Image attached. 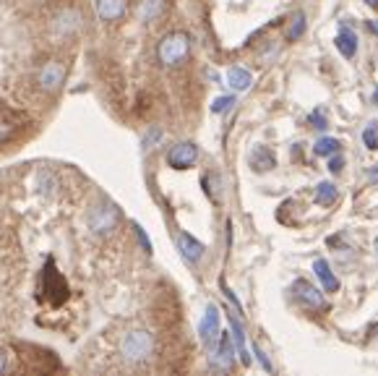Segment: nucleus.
Listing matches in <instances>:
<instances>
[{"label":"nucleus","mask_w":378,"mask_h":376,"mask_svg":"<svg viewBox=\"0 0 378 376\" xmlns=\"http://www.w3.org/2000/svg\"><path fill=\"white\" fill-rule=\"evenodd\" d=\"M68 293L70 290H68L66 277L58 272L55 261L47 259V264H45V269H42V275H40V298L50 301L52 306H60V303H66Z\"/></svg>","instance_id":"f257e3e1"},{"label":"nucleus","mask_w":378,"mask_h":376,"mask_svg":"<svg viewBox=\"0 0 378 376\" xmlns=\"http://www.w3.org/2000/svg\"><path fill=\"white\" fill-rule=\"evenodd\" d=\"M151 350H154V340H151L149 332H144V329H136V332H128L126 340H123V345H120V353L123 358L128 361V363H141V361H146L151 356Z\"/></svg>","instance_id":"f03ea898"},{"label":"nucleus","mask_w":378,"mask_h":376,"mask_svg":"<svg viewBox=\"0 0 378 376\" xmlns=\"http://www.w3.org/2000/svg\"><path fill=\"white\" fill-rule=\"evenodd\" d=\"M190 50V40L183 34V31H172L167 34L165 40L160 42V50H157V55H160V63L162 66H178L186 60Z\"/></svg>","instance_id":"7ed1b4c3"},{"label":"nucleus","mask_w":378,"mask_h":376,"mask_svg":"<svg viewBox=\"0 0 378 376\" xmlns=\"http://www.w3.org/2000/svg\"><path fill=\"white\" fill-rule=\"evenodd\" d=\"M120 219V209L112 204V201H102L89 212V228L97 233V236H105L109 230H115Z\"/></svg>","instance_id":"20e7f679"},{"label":"nucleus","mask_w":378,"mask_h":376,"mask_svg":"<svg viewBox=\"0 0 378 376\" xmlns=\"http://www.w3.org/2000/svg\"><path fill=\"white\" fill-rule=\"evenodd\" d=\"M196 159H199V147L196 144H190V141H180L175 147L167 152V165L175 170H188L196 165Z\"/></svg>","instance_id":"39448f33"},{"label":"nucleus","mask_w":378,"mask_h":376,"mask_svg":"<svg viewBox=\"0 0 378 376\" xmlns=\"http://www.w3.org/2000/svg\"><path fill=\"white\" fill-rule=\"evenodd\" d=\"M235 350H232V337L225 332V335L217 337V347H211V368H217V371H229L232 363H235Z\"/></svg>","instance_id":"423d86ee"},{"label":"nucleus","mask_w":378,"mask_h":376,"mask_svg":"<svg viewBox=\"0 0 378 376\" xmlns=\"http://www.w3.org/2000/svg\"><path fill=\"white\" fill-rule=\"evenodd\" d=\"M199 335L204 345L214 347V342H217V337H219V308L217 306H206V314H204V319H201V324H199Z\"/></svg>","instance_id":"0eeeda50"},{"label":"nucleus","mask_w":378,"mask_h":376,"mask_svg":"<svg viewBox=\"0 0 378 376\" xmlns=\"http://www.w3.org/2000/svg\"><path fill=\"white\" fill-rule=\"evenodd\" d=\"M178 251L186 261L199 264L201 259H204V251H206V248H204L201 240H196V238L190 236V233H178Z\"/></svg>","instance_id":"6e6552de"},{"label":"nucleus","mask_w":378,"mask_h":376,"mask_svg":"<svg viewBox=\"0 0 378 376\" xmlns=\"http://www.w3.org/2000/svg\"><path fill=\"white\" fill-rule=\"evenodd\" d=\"M295 298L308 308H324V293H321L319 287L310 285V282H305V280L295 282Z\"/></svg>","instance_id":"1a4fd4ad"},{"label":"nucleus","mask_w":378,"mask_h":376,"mask_svg":"<svg viewBox=\"0 0 378 376\" xmlns=\"http://www.w3.org/2000/svg\"><path fill=\"white\" fill-rule=\"evenodd\" d=\"M94 8L102 21H118L128 10V0H97Z\"/></svg>","instance_id":"9d476101"},{"label":"nucleus","mask_w":378,"mask_h":376,"mask_svg":"<svg viewBox=\"0 0 378 376\" xmlns=\"http://www.w3.org/2000/svg\"><path fill=\"white\" fill-rule=\"evenodd\" d=\"M63 79H66V68H63L60 63H55V60L47 63V66L40 71V84H42V89H47V92L58 89Z\"/></svg>","instance_id":"9b49d317"},{"label":"nucleus","mask_w":378,"mask_h":376,"mask_svg":"<svg viewBox=\"0 0 378 376\" xmlns=\"http://www.w3.org/2000/svg\"><path fill=\"white\" fill-rule=\"evenodd\" d=\"M313 272H316V277L321 280V290H324V293H337L339 280L331 275V267H328L326 259H316V261H313Z\"/></svg>","instance_id":"f8f14e48"},{"label":"nucleus","mask_w":378,"mask_h":376,"mask_svg":"<svg viewBox=\"0 0 378 376\" xmlns=\"http://www.w3.org/2000/svg\"><path fill=\"white\" fill-rule=\"evenodd\" d=\"M337 50L345 58H355V52H358V34L345 27V29L337 34Z\"/></svg>","instance_id":"ddd939ff"},{"label":"nucleus","mask_w":378,"mask_h":376,"mask_svg":"<svg viewBox=\"0 0 378 376\" xmlns=\"http://www.w3.org/2000/svg\"><path fill=\"white\" fill-rule=\"evenodd\" d=\"M229 327H232V340H235V345H238L240 361H243V366H248L250 356H248V350H245V332H243V327H240V321L235 314H229Z\"/></svg>","instance_id":"4468645a"},{"label":"nucleus","mask_w":378,"mask_h":376,"mask_svg":"<svg viewBox=\"0 0 378 376\" xmlns=\"http://www.w3.org/2000/svg\"><path fill=\"white\" fill-rule=\"evenodd\" d=\"M227 84H229V89H235V92H245L250 89V84H253V76H250V71L245 68H229L227 71Z\"/></svg>","instance_id":"2eb2a0df"},{"label":"nucleus","mask_w":378,"mask_h":376,"mask_svg":"<svg viewBox=\"0 0 378 376\" xmlns=\"http://www.w3.org/2000/svg\"><path fill=\"white\" fill-rule=\"evenodd\" d=\"M250 168L259 170V173H266V170L274 168V154L266 147H256L250 152Z\"/></svg>","instance_id":"dca6fc26"},{"label":"nucleus","mask_w":378,"mask_h":376,"mask_svg":"<svg viewBox=\"0 0 378 376\" xmlns=\"http://www.w3.org/2000/svg\"><path fill=\"white\" fill-rule=\"evenodd\" d=\"M81 24V16L76 10H63L58 19H55V31L58 34H70V31H76Z\"/></svg>","instance_id":"f3484780"},{"label":"nucleus","mask_w":378,"mask_h":376,"mask_svg":"<svg viewBox=\"0 0 378 376\" xmlns=\"http://www.w3.org/2000/svg\"><path fill=\"white\" fill-rule=\"evenodd\" d=\"M165 13V0H141L139 16L141 21H157Z\"/></svg>","instance_id":"a211bd4d"},{"label":"nucleus","mask_w":378,"mask_h":376,"mask_svg":"<svg viewBox=\"0 0 378 376\" xmlns=\"http://www.w3.org/2000/svg\"><path fill=\"white\" fill-rule=\"evenodd\" d=\"M337 196H339V191L334 183L324 180V183L316 186V204H321V207H331V204L337 201Z\"/></svg>","instance_id":"6ab92c4d"},{"label":"nucleus","mask_w":378,"mask_h":376,"mask_svg":"<svg viewBox=\"0 0 378 376\" xmlns=\"http://www.w3.org/2000/svg\"><path fill=\"white\" fill-rule=\"evenodd\" d=\"M339 147H342V144H339L334 136H324V139L316 141V154H319V157H331V154L339 152Z\"/></svg>","instance_id":"aec40b11"},{"label":"nucleus","mask_w":378,"mask_h":376,"mask_svg":"<svg viewBox=\"0 0 378 376\" xmlns=\"http://www.w3.org/2000/svg\"><path fill=\"white\" fill-rule=\"evenodd\" d=\"M303 31H305V16H303V13H298V16L292 19V27H289V31H287V40L295 42Z\"/></svg>","instance_id":"412c9836"},{"label":"nucleus","mask_w":378,"mask_h":376,"mask_svg":"<svg viewBox=\"0 0 378 376\" xmlns=\"http://www.w3.org/2000/svg\"><path fill=\"white\" fill-rule=\"evenodd\" d=\"M235 105V97H217L214 99V105H211V113H227L229 108Z\"/></svg>","instance_id":"4be33fe9"},{"label":"nucleus","mask_w":378,"mask_h":376,"mask_svg":"<svg viewBox=\"0 0 378 376\" xmlns=\"http://www.w3.org/2000/svg\"><path fill=\"white\" fill-rule=\"evenodd\" d=\"M363 141H365V147H368L370 152H376V149H378V136H376V129H365V131H363Z\"/></svg>","instance_id":"5701e85b"},{"label":"nucleus","mask_w":378,"mask_h":376,"mask_svg":"<svg viewBox=\"0 0 378 376\" xmlns=\"http://www.w3.org/2000/svg\"><path fill=\"white\" fill-rule=\"evenodd\" d=\"M133 230H136V238H139V243L144 246V251H146V254H151V243H149V236H146V230L141 228V225H133Z\"/></svg>","instance_id":"b1692460"},{"label":"nucleus","mask_w":378,"mask_h":376,"mask_svg":"<svg viewBox=\"0 0 378 376\" xmlns=\"http://www.w3.org/2000/svg\"><path fill=\"white\" fill-rule=\"evenodd\" d=\"M160 139H162V131L160 129H151L149 133H146V139H144V152H149L151 144H157Z\"/></svg>","instance_id":"393cba45"},{"label":"nucleus","mask_w":378,"mask_h":376,"mask_svg":"<svg viewBox=\"0 0 378 376\" xmlns=\"http://www.w3.org/2000/svg\"><path fill=\"white\" fill-rule=\"evenodd\" d=\"M342 168H345V157H339V154H331V162H328V170L337 175V173H342Z\"/></svg>","instance_id":"a878e982"},{"label":"nucleus","mask_w":378,"mask_h":376,"mask_svg":"<svg viewBox=\"0 0 378 376\" xmlns=\"http://www.w3.org/2000/svg\"><path fill=\"white\" fill-rule=\"evenodd\" d=\"M253 350H256V358H259V363L264 366V371H271V363H269V358L264 356V350H261V347H253Z\"/></svg>","instance_id":"bb28decb"},{"label":"nucleus","mask_w":378,"mask_h":376,"mask_svg":"<svg viewBox=\"0 0 378 376\" xmlns=\"http://www.w3.org/2000/svg\"><path fill=\"white\" fill-rule=\"evenodd\" d=\"M10 133H13V129H10L8 123H0V144H3V141H8Z\"/></svg>","instance_id":"cd10ccee"},{"label":"nucleus","mask_w":378,"mask_h":376,"mask_svg":"<svg viewBox=\"0 0 378 376\" xmlns=\"http://www.w3.org/2000/svg\"><path fill=\"white\" fill-rule=\"evenodd\" d=\"M310 123H316V129H326V118H324L321 113H313V115H310Z\"/></svg>","instance_id":"c85d7f7f"},{"label":"nucleus","mask_w":378,"mask_h":376,"mask_svg":"<svg viewBox=\"0 0 378 376\" xmlns=\"http://www.w3.org/2000/svg\"><path fill=\"white\" fill-rule=\"evenodd\" d=\"M3 371H6V356L0 353V374H3Z\"/></svg>","instance_id":"c756f323"},{"label":"nucleus","mask_w":378,"mask_h":376,"mask_svg":"<svg viewBox=\"0 0 378 376\" xmlns=\"http://www.w3.org/2000/svg\"><path fill=\"white\" fill-rule=\"evenodd\" d=\"M368 175H370V180H378V168H373V170H370Z\"/></svg>","instance_id":"7c9ffc66"},{"label":"nucleus","mask_w":378,"mask_h":376,"mask_svg":"<svg viewBox=\"0 0 378 376\" xmlns=\"http://www.w3.org/2000/svg\"><path fill=\"white\" fill-rule=\"evenodd\" d=\"M370 29H373V31H376V34H378V19L370 21Z\"/></svg>","instance_id":"2f4dec72"},{"label":"nucleus","mask_w":378,"mask_h":376,"mask_svg":"<svg viewBox=\"0 0 378 376\" xmlns=\"http://www.w3.org/2000/svg\"><path fill=\"white\" fill-rule=\"evenodd\" d=\"M365 3H368L370 8H378V0H365Z\"/></svg>","instance_id":"473e14b6"},{"label":"nucleus","mask_w":378,"mask_h":376,"mask_svg":"<svg viewBox=\"0 0 378 376\" xmlns=\"http://www.w3.org/2000/svg\"><path fill=\"white\" fill-rule=\"evenodd\" d=\"M373 97H376V102H378V92H376V94H373Z\"/></svg>","instance_id":"72a5a7b5"},{"label":"nucleus","mask_w":378,"mask_h":376,"mask_svg":"<svg viewBox=\"0 0 378 376\" xmlns=\"http://www.w3.org/2000/svg\"><path fill=\"white\" fill-rule=\"evenodd\" d=\"M376 251H378V238H376Z\"/></svg>","instance_id":"f704fd0d"}]
</instances>
